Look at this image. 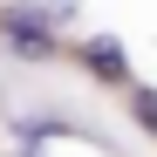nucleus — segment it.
Here are the masks:
<instances>
[{"label":"nucleus","instance_id":"nucleus-1","mask_svg":"<svg viewBox=\"0 0 157 157\" xmlns=\"http://www.w3.org/2000/svg\"><path fill=\"white\" fill-rule=\"evenodd\" d=\"M0 41L14 48L21 62H55V21H48L41 7H28V0H7V7H0Z\"/></svg>","mask_w":157,"mask_h":157},{"label":"nucleus","instance_id":"nucleus-2","mask_svg":"<svg viewBox=\"0 0 157 157\" xmlns=\"http://www.w3.org/2000/svg\"><path fill=\"white\" fill-rule=\"evenodd\" d=\"M75 62H82L89 75H102V82H130V62H123V41H109V34H96V41H82V48H75Z\"/></svg>","mask_w":157,"mask_h":157},{"label":"nucleus","instance_id":"nucleus-3","mask_svg":"<svg viewBox=\"0 0 157 157\" xmlns=\"http://www.w3.org/2000/svg\"><path fill=\"white\" fill-rule=\"evenodd\" d=\"M130 116H137L150 137H157V89H137V96H130Z\"/></svg>","mask_w":157,"mask_h":157}]
</instances>
